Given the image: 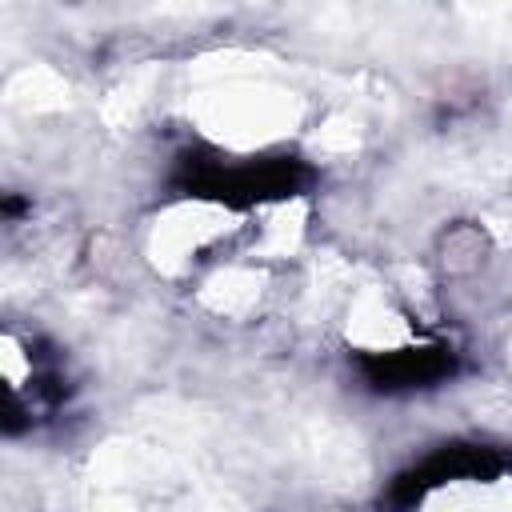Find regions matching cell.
I'll return each mask as SVG.
<instances>
[{"label":"cell","instance_id":"obj_1","mask_svg":"<svg viewBox=\"0 0 512 512\" xmlns=\"http://www.w3.org/2000/svg\"><path fill=\"white\" fill-rule=\"evenodd\" d=\"M312 180H316V168L296 152L224 156L216 148H184L168 176V184L180 196L212 200V204H224L236 212L300 196L312 188Z\"/></svg>","mask_w":512,"mask_h":512},{"label":"cell","instance_id":"obj_2","mask_svg":"<svg viewBox=\"0 0 512 512\" xmlns=\"http://www.w3.org/2000/svg\"><path fill=\"white\" fill-rule=\"evenodd\" d=\"M504 468H508V456L500 448L476 444V440H452V444L432 448L416 464L400 468L392 476L388 492L380 496V504L388 512H412L416 504H424L444 484H456V480H496Z\"/></svg>","mask_w":512,"mask_h":512},{"label":"cell","instance_id":"obj_3","mask_svg":"<svg viewBox=\"0 0 512 512\" xmlns=\"http://www.w3.org/2000/svg\"><path fill=\"white\" fill-rule=\"evenodd\" d=\"M352 364L368 392L408 396V392H428L448 384L460 372V352L444 340H428V344H404L388 352H356Z\"/></svg>","mask_w":512,"mask_h":512}]
</instances>
